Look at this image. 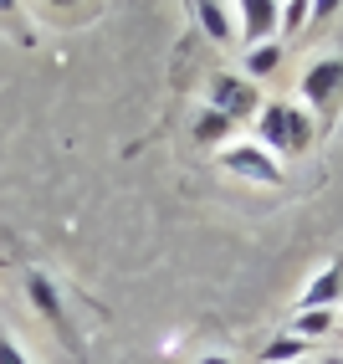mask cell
I'll use <instances>...</instances> for the list:
<instances>
[{
	"instance_id": "1",
	"label": "cell",
	"mask_w": 343,
	"mask_h": 364,
	"mask_svg": "<svg viewBox=\"0 0 343 364\" xmlns=\"http://www.w3.org/2000/svg\"><path fill=\"white\" fill-rule=\"evenodd\" d=\"M210 108L226 113L231 124H241V118L261 113V92H256V82L236 77V72H220V77H210Z\"/></svg>"
},
{
	"instance_id": "14",
	"label": "cell",
	"mask_w": 343,
	"mask_h": 364,
	"mask_svg": "<svg viewBox=\"0 0 343 364\" xmlns=\"http://www.w3.org/2000/svg\"><path fill=\"white\" fill-rule=\"evenodd\" d=\"M0 364H31L26 354H21V344L6 333V323H0Z\"/></svg>"
},
{
	"instance_id": "11",
	"label": "cell",
	"mask_w": 343,
	"mask_h": 364,
	"mask_svg": "<svg viewBox=\"0 0 343 364\" xmlns=\"http://www.w3.org/2000/svg\"><path fill=\"white\" fill-rule=\"evenodd\" d=\"M277 62H282V46H277V41L251 46V52H246V82H256V77H272V72H277Z\"/></svg>"
},
{
	"instance_id": "9",
	"label": "cell",
	"mask_w": 343,
	"mask_h": 364,
	"mask_svg": "<svg viewBox=\"0 0 343 364\" xmlns=\"http://www.w3.org/2000/svg\"><path fill=\"white\" fill-rule=\"evenodd\" d=\"M338 328V313L333 308H312V313H298V318H292V338H323V333H333Z\"/></svg>"
},
{
	"instance_id": "5",
	"label": "cell",
	"mask_w": 343,
	"mask_h": 364,
	"mask_svg": "<svg viewBox=\"0 0 343 364\" xmlns=\"http://www.w3.org/2000/svg\"><path fill=\"white\" fill-rule=\"evenodd\" d=\"M338 87H343V57H317L303 72V82H298V92H303L307 108H328L338 98Z\"/></svg>"
},
{
	"instance_id": "13",
	"label": "cell",
	"mask_w": 343,
	"mask_h": 364,
	"mask_svg": "<svg viewBox=\"0 0 343 364\" xmlns=\"http://www.w3.org/2000/svg\"><path fill=\"white\" fill-rule=\"evenodd\" d=\"M298 354H307V344H303V338H292V333H282V338H272V344H266L261 364H292Z\"/></svg>"
},
{
	"instance_id": "6",
	"label": "cell",
	"mask_w": 343,
	"mask_h": 364,
	"mask_svg": "<svg viewBox=\"0 0 343 364\" xmlns=\"http://www.w3.org/2000/svg\"><path fill=\"white\" fill-rule=\"evenodd\" d=\"M343 298V257L328 262L323 272H317L307 287H303V298H298V313H312V308H338Z\"/></svg>"
},
{
	"instance_id": "2",
	"label": "cell",
	"mask_w": 343,
	"mask_h": 364,
	"mask_svg": "<svg viewBox=\"0 0 343 364\" xmlns=\"http://www.w3.org/2000/svg\"><path fill=\"white\" fill-rule=\"evenodd\" d=\"M220 169L241 180H256V185H282V164L261 149V144H226L220 149Z\"/></svg>"
},
{
	"instance_id": "7",
	"label": "cell",
	"mask_w": 343,
	"mask_h": 364,
	"mask_svg": "<svg viewBox=\"0 0 343 364\" xmlns=\"http://www.w3.org/2000/svg\"><path fill=\"white\" fill-rule=\"evenodd\" d=\"M256 129H261V149L272 154V159L287 154V103H261Z\"/></svg>"
},
{
	"instance_id": "12",
	"label": "cell",
	"mask_w": 343,
	"mask_h": 364,
	"mask_svg": "<svg viewBox=\"0 0 343 364\" xmlns=\"http://www.w3.org/2000/svg\"><path fill=\"white\" fill-rule=\"evenodd\" d=\"M231 129H236V124H231L226 113L205 108V113H200V124H195V144H226V139H231Z\"/></svg>"
},
{
	"instance_id": "16",
	"label": "cell",
	"mask_w": 343,
	"mask_h": 364,
	"mask_svg": "<svg viewBox=\"0 0 343 364\" xmlns=\"http://www.w3.org/2000/svg\"><path fill=\"white\" fill-rule=\"evenodd\" d=\"M200 364H236L231 354H200Z\"/></svg>"
},
{
	"instance_id": "17",
	"label": "cell",
	"mask_w": 343,
	"mask_h": 364,
	"mask_svg": "<svg viewBox=\"0 0 343 364\" xmlns=\"http://www.w3.org/2000/svg\"><path fill=\"white\" fill-rule=\"evenodd\" d=\"M323 364H343V354H328V359H323Z\"/></svg>"
},
{
	"instance_id": "3",
	"label": "cell",
	"mask_w": 343,
	"mask_h": 364,
	"mask_svg": "<svg viewBox=\"0 0 343 364\" xmlns=\"http://www.w3.org/2000/svg\"><path fill=\"white\" fill-rule=\"evenodd\" d=\"M26 293H31V303H36V313L46 323H52L67 344H72V354H77L82 344H77V333H72V318H67V303H62V293H57V282L46 277V272H26Z\"/></svg>"
},
{
	"instance_id": "10",
	"label": "cell",
	"mask_w": 343,
	"mask_h": 364,
	"mask_svg": "<svg viewBox=\"0 0 343 364\" xmlns=\"http://www.w3.org/2000/svg\"><path fill=\"white\" fill-rule=\"evenodd\" d=\"M312 113L307 108H292L287 103V154H307V144H312Z\"/></svg>"
},
{
	"instance_id": "8",
	"label": "cell",
	"mask_w": 343,
	"mask_h": 364,
	"mask_svg": "<svg viewBox=\"0 0 343 364\" xmlns=\"http://www.w3.org/2000/svg\"><path fill=\"white\" fill-rule=\"evenodd\" d=\"M195 21L205 26L210 41H231V36H236V6H220V0H195Z\"/></svg>"
},
{
	"instance_id": "15",
	"label": "cell",
	"mask_w": 343,
	"mask_h": 364,
	"mask_svg": "<svg viewBox=\"0 0 343 364\" xmlns=\"http://www.w3.org/2000/svg\"><path fill=\"white\" fill-rule=\"evenodd\" d=\"M298 21H307V6H303V0H292V6H282V26H298Z\"/></svg>"
},
{
	"instance_id": "4",
	"label": "cell",
	"mask_w": 343,
	"mask_h": 364,
	"mask_svg": "<svg viewBox=\"0 0 343 364\" xmlns=\"http://www.w3.org/2000/svg\"><path fill=\"white\" fill-rule=\"evenodd\" d=\"M282 31V6L277 0H241L236 6V36H246L251 46H266Z\"/></svg>"
}]
</instances>
